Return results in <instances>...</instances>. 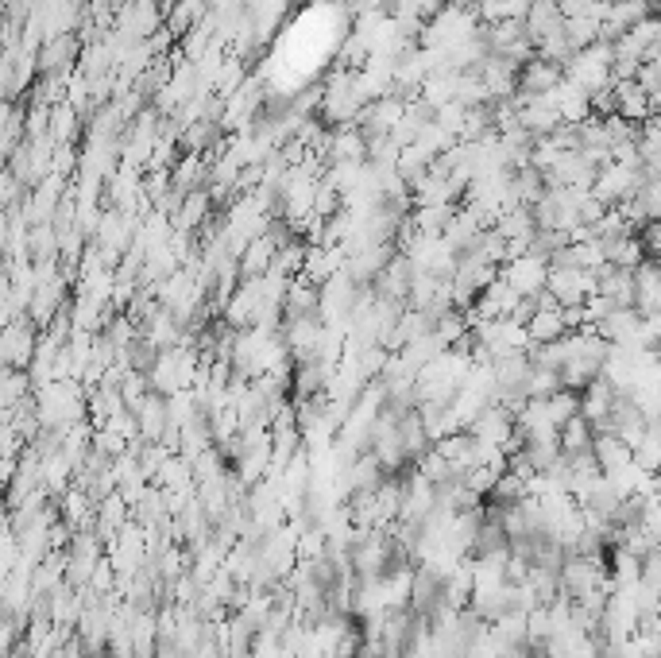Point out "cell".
<instances>
[{"label":"cell","mask_w":661,"mask_h":658,"mask_svg":"<svg viewBox=\"0 0 661 658\" xmlns=\"http://www.w3.org/2000/svg\"><path fill=\"white\" fill-rule=\"evenodd\" d=\"M35 357V333L28 326H8L0 329V360L24 368Z\"/></svg>","instance_id":"3957f363"},{"label":"cell","mask_w":661,"mask_h":658,"mask_svg":"<svg viewBox=\"0 0 661 658\" xmlns=\"http://www.w3.org/2000/svg\"><path fill=\"white\" fill-rule=\"evenodd\" d=\"M82 55V39L78 35H55L43 39L35 51V74L39 78H66L74 70V62Z\"/></svg>","instance_id":"6da1fadb"},{"label":"cell","mask_w":661,"mask_h":658,"mask_svg":"<svg viewBox=\"0 0 661 658\" xmlns=\"http://www.w3.org/2000/svg\"><path fill=\"white\" fill-rule=\"evenodd\" d=\"M565 82V70L557 66V62H546V59H534L522 62L515 74V93L518 97H526V101H534V97H549V93L557 90Z\"/></svg>","instance_id":"7a4b0ae2"}]
</instances>
